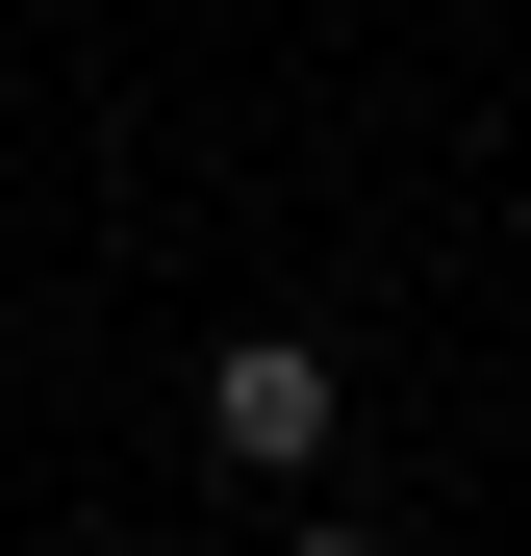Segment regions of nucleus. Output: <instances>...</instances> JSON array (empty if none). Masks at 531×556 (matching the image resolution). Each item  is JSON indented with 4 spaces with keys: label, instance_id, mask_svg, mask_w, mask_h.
<instances>
[{
    "label": "nucleus",
    "instance_id": "f257e3e1",
    "mask_svg": "<svg viewBox=\"0 0 531 556\" xmlns=\"http://www.w3.org/2000/svg\"><path fill=\"white\" fill-rule=\"evenodd\" d=\"M203 455H228V481H304V455H329V354H304V329L203 354Z\"/></svg>",
    "mask_w": 531,
    "mask_h": 556
},
{
    "label": "nucleus",
    "instance_id": "f03ea898",
    "mask_svg": "<svg viewBox=\"0 0 531 556\" xmlns=\"http://www.w3.org/2000/svg\"><path fill=\"white\" fill-rule=\"evenodd\" d=\"M279 556H380V531H279Z\"/></svg>",
    "mask_w": 531,
    "mask_h": 556
}]
</instances>
